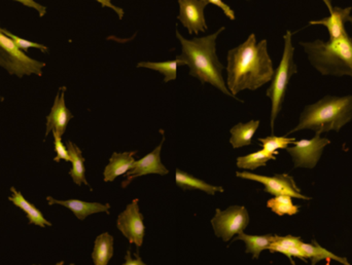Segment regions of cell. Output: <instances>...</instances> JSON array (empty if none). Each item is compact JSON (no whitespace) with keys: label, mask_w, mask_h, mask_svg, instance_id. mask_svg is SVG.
I'll return each mask as SVG.
<instances>
[{"label":"cell","mask_w":352,"mask_h":265,"mask_svg":"<svg viewBox=\"0 0 352 265\" xmlns=\"http://www.w3.org/2000/svg\"><path fill=\"white\" fill-rule=\"evenodd\" d=\"M227 87L235 98L244 90L256 91L274 76L272 60L268 53L267 41L256 43L250 34L245 43L228 53Z\"/></svg>","instance_id":"1"},{"label":"cell","mask_w":352,"mask_h":265,"mask_svg":"<svg viewBox=\"0 0 352 265\" xmlns=\"http://www.w3.org/2000/svg\"><path fill=\"white\" fill-rule=\"evenodd\" d=\"M223 29L225 27H221L208 36L195 37L188 41L176 28V37L182 47V55L178 56L177 59L180 60L182 65L188 66L190 76L198 78L202 84H212L223 94L233 97L223 80V66L217 55V39Z\"/></svg>","instance_id":"2"},{"label":"cell","mask_w":352,"mask_h":265,"mask_svg":"<svg viewBox=\"0 0 352 265\" xmlns=\"http://www.w3.org/2000/svg\"><path fill=\"white\" fill-rule=\"evenodd\" d=\"M352 119V95L345 97H326L316 104L304 109L299 124L292 132L312 130L316 132H339Z\"/></svg>","instance_id":"3"},{"label":"cell","mask_w":352,"mask_h":265,"mask_svg":"<svg viewBox=\"0 0 352 265\" xmlns=\"http://www.w3.org/2000/svg\"><path fill=\"white\" fill-rule=\"evenodd\" d=\"M310 63L322 76L352 78V36L349 33L340 38L329 41L301 43Z\"/></svg>","instance_id":"4"},{"label":"cell","mask_w":352,"mask_h":265,"mask_svg":"<svg viewBox=\"0 0 352 265\" xmlns=\"http://www.w3.org/2000/svg\"><path fill=\"white\" fill-rule=\"evenodd\" d=\"M292 37L293 34L291 31H287V34L285 35V51H283V59L276 71H274L272 84L267 91V96L271 99V103H272V109H271V131L272 132H274L277 115L280 113L283 101H285L289 80L294 74L297 73V65L294 61L295 49L292 43Z\"/></svg>","instance_id":"5"},{"label":"cell","mask_w":352,"mask_h":265,"mask_svg":"<svg viewBox=\"0 0 352 265\" xmlns=\"http://www.w3.org/2000/svg\"><path fill=\"white\" fill-rule=\"evenodd\" d=\"M0 66L10 76L23 78L24 76H43L45 64L29 58L25 51H21L12 38L2 31L0 27Z\"/></svg>","instance_id":"6"},{"label":"cell","mask_w":352,"mask_h":265,"mask_svg":"<svg viewBox=\"0 0 352 265\" xmlns=\"http://www.w3.org/2000/svg\"><path fill=\"white\" fill-rule=\"evenodd\" d=\"M248 223L250 215L245 207L242 206H231L223 211L217 209L211 220L215 235L223 242H229L234 235L243 233Z\"/></svg>","instance_id":"7"},{"label":"cell","mask_w":352,"mask_h":265,"mask_svg":"<svg viewBox=\"0 0 352 265\" xmlns=\"http://www.w3.org/2000/svg\"><path fill=\"white\" fill-rule=\"evenodd\" d=\"M330 143V140L322 138L320 132H316L314 138L295 141L294 146L287 147V151L293 159L296 168L314 169L322 157L327 145Z\"/></svg>","instance_id":"8"},{"label":"cell","mask_w":352,"mask_h":265,"mask_svg":"<svg viewBox=\"0 0 352 265\" xmlns=\"http://www.w3.org/2000/svg\"><path fill=\"white\" fill-rule=\"evenodd\" d=\"M236 176L242 179L262 183L265 186V192L272 196H289L300 200H311L309 196L301 194V189L298 187L294 178L287 174H276L272 177H267V176L258 175L250 172H237Z\"/></svg>","instance_id":"9"},{"label":"cell","mask_w":352,"mask_h":265,"mask_svg":"<svg viewBox=\"0 0 352 265\" xmlns=\"http://www.w3.org/2000/svg\"><path fill=\"white\" fill-rule=\"evenodd\" d=\"M140 200L135 198L131 204L128 205L124 212L118 216L117 227L123 233L124 237L134 244L136 247H142L144 244L146 227H144V215L140 213Z\"/></svg>","instance_id":"10"},{"label":"cell","mask_w":352,"mask_h":265,"mask_svg":"<svg viewBox=\"0 0 352 265\" xmlns=\"http://www.w3.org/2000/svg\"><path fill=\"white\" fill-rule=\"evenodd\" d=\"M164 140L165 137L164 134H163V139L161 141L160 145L157 146L154 151L148 153L146 157L140 159V161H135L133 168L126 173L125 180L122 183V186L124 188L127 187L135 178L150 175V174L167 175L169 173L168 169L163 165L162 161H161V151H162Z\"/></svg>","instance_id":"11"},{"label":"cell","mask_w":352,"mask_h":265,"mask_svg":"<svg viewBox=\"0 0 352 265\" xmlns=\"http://www.w3.org/2000/svg\"><path fill=\"white\" fill-rule=\"evenodd\" d=\"M179 3V14L177 19L188 30V33L204 32L207 29L206 21L204 18V8L208 1L207 0H178Z\"/></svg>","instance_id":"12"},{"label":"cell","mask_w":352,"mask_h":265,"mask_svg":"<svg viewBox=\"0 0 352 265\" xmlns=\"http://www.w3.org/2000/svg\"><path fill=\"white\" fill-rule=\"evenodd\" d=\"M65 91L66 88L60 89V92L56 96L51 113L47 117L45 136H47L50 132H56L59 136H63L67 129L68 123L74 117L69 109L66 107Z\"/></svg>","instance_id":"13"},{"label":"cell","mask_w":352,"mask_h":265,"mask_svg":"<svg viewBox=\"0 0 352 265\" xmlns=\"http://www.w3.org/2000/svg\"><path fill=\"white\" fill-rule=\"evenodd\" d=\"M47 200L50 206L60 205V206L69 209L76 215V218L80 220H85L87 217L97 214V213L109 214V210H111V205L100 204V203H89L80 200H56L53 196H47Z\"/></svg>","instance_id":"14"},{"label":"cell","mask_w":352,"mask_h":265,"mask_svg":"<svg viewBox=\"0 0 352 265\" xmlns=\"http://www.w3.org/2000/svg\"><path fill=\"white\" fill-rule=\"evenodd\" d=\"M136 151L132 152H115L109 159V165L105 167L103 178L105 182H113L116 178L129 172L133 168Z\"/></svg>","instance_id":"15"},{"label":"cell","mask_w":352,"mask_h":265,"mask_svg":"<svg viewBox=\"0 0 352 265\" xmlns=\"http://www.w3.org/2000/svg\"><path fill=\"white\" fill-rule=\"evenodd\" d=\"M10 190H12V196H10L8 200L14 206L20 208L23 212L26 213L27 218H28L30 224H35L41 227H52V223L43 217V213L34 205L30 204L20 192L16 190L14 187L10 188Z\"/></svg>","instance_id":"16"},{"label":"cell","mask_w":352,"mask_h":265,"mask_svg":"<svg viewBox=\"0 0 352 265\" xmlns=\"http://www.w3.org/2000/svg\"><path fill=\"white\" fill-rule=\"evenodd\" d=\"M175 182L178 187L184 190H201L210 196H214L217 192H223V188L221 186L207 183L204 180L194 177L179 169H176L175 171Z\"/></svg>","instance_id":"17"},{"label":"cell","mask_w":352,"mask_h":265,"mask_svg":"<svg viewBox=\"0 0 352 265\" xmlns=\"http://www.w3.org/2000/svg\"><path fill=\"white\" fill-rule=\"evenodd\" d=\"M351 10V8H344L339 16H328L322 20L311 21L309 22V25H322L328 28L330 39L340 38L347 34L345 23L352 22Z\"/></svg>","instance_id":"18"},{"label":"cell","mask_w":352,"mask_h":265,"mask_svg":"<svg viewBox=\"0 0 352 265\" xmlns=\"http://www.w3.org/2000/svg\"><path fill=\"white\" fill-rule=\"evenodd\" d=\"M300 247H301V249L303 250L304 253H305L306 258L311 260L312 265L318 264V262H322V260H327V262H330L331 260H335V262H338L339 264L345 265L351 264L346 258L337 256L336 254L324 249L316 240H314L311 244L301 242V243H300Z\"/></svg>","instance_id":"19"},{"label":"cell","mask_w":352,"mask_h":265,"mask_svg":"<svg viewBox=\"0 0 352 265\" xmlns=\"http://www.w3.org/2000/svg\"><path fill=\"white\" fill-rule=\"evenodd\" d=\"M68 152H69L70 161L72 163V170L69 171L70 177L74 180L76 185L86 184L89 185L86 179V169H85V157H82V150L78 145L72 143V141L67 142Z\"/></svg>","instance_id":"20"},{"label":"cell","mask_w":352,"mask_h":265,"mask_svg":"<svg viewBox=\"0 0 352 265\" xmlns=\"http://www.w3.org/2000/svg\"><path fill=\"white\" fill-rule=\"evenodd\" d=\"M260 127V121H250L246 124H237L231 129V143L233 148L248 146L252 144V137Z\"/></svg>","instance_id":"21"},{"label":"cell","mask_w":352,"mask_h":265,"mask_svg":"<svg viewBox=\"0 0 352 265\" xmlns=\"http://www.w3.org/2000/svg\"><path fill=\"white\" fill-rule=\"evenodd\" d=\"M113 256V238L109 233L98 235L95 240L92 260L95 265H107Z\"/></svg>","instance_id":"22"},{"label":"cell","mask_w":352,"mask_h":265,"mask_svg":"<svg viewBox=\"0 0 352 265\" xmlns=\"http://www.w3.org/2000/svg\"><path fill=\"white\" fill-rule=\"evenodd\" d=\"M236 240L243 241L246 245V253L252 254V258L258 260L264 250H269L271 244L274 241V235H250L241 233Z\"/></svg>","instance_id":"23"},{"label":"cell","mask_w":352,"mask_h":265,"mask_svg":"<svg viewBox=\"0 0 352 265\" xmlns=\"http://www.w3.org/2000/svg\"><path fill=\"white\" fill-rule=\"evenodd\" d=\"M271 159H276V157L273 153L262 149V150L256 151V152L250 153L245 157H240L237 159V165L240 169L254 170L260 167H264Z\"/></svg>","instance_id":"24"},{"label":"cell","mask_w":352,"mask_h":265,"mask_svg":"<svg viewBox=\"0 0 352 265\" xmlns=\"http://www.w3.org/2000/svg\"><path fill=\"white\" fill-rule=\"evenodd\" d=\"M178 65H182L179 59L167 62H140V63H138V67L156 70V71L160 72L165 76V82H169L171 80H175L176 76H177Z\"/></svg>","instance_id":"25"},{"label":"cell","mask_w":352,"mask_h":265,"mask_svg":"<svg viewBox=\"0 0 352 265\" xmlns=\"http://www.w3.org/2000/svg\"><path fill=\"white\" fill-rule=\"evenodd\" d=\"M267 207L278 216H283V215L293 216L299 213V207L294 205L292 196H275V198L267 202Z\"/></svg>","instance_id":"26"},{"label":"cell","mask_w":352,"mask_h":265,"mask_svg":"<svg viewBox=\"0 0 352 265\" xmlns=\"http://www.w3.org/2000/svg\"><path fill=\"white\" fill-rule=\"evenodd\" d=\"M258 141L262 143L263 149L276 155L278 149H287L289 145L295 142L296 139L289 138L287 136L276 137L272 135L266 138H260Z\"/></svg>","instance_id":"27"},{"label":"cell","mask_w":352,"mask_h":265,"mask_svg":"<svg viewBox=\"0 0 352 265\" xmlns=\"http://www.w3.org/2000/svg\"><path fill=\"white\" fill-rule=\"evenodd\" d=\"M2 31H3V33H6L8 36H10L12 41H14V43H16V47H18L21 51H27L29 49H41L43 53H47V51H49V47L41 45V43H33V41H27V39L21 38V37L12 34L10 31L6 30V29L3 28H2Z\"/></svg>","instance_id":"28"},{"label":"cell","mask_w":352,"mask_h":265,"mask_svg":"<svg viewBox=\"0 0 352 265\" xmlns=\"http://www.w3.org/2000/svg\"><path fill=\"white\" fill-rule=\"evenodd\" d=\"M54 141H55V151L57 153V157L54 159L55 161H60L64 159L65 161H70L69 152H68L67 146L62 143L61 136L56 132H53Z\"/></svg>","instance_id":"29"},{"label":"cell","mask_w":352,"mask_h":265,"mask_svg":"<svg viewBox=\"0 0 352 265\" xmlns=\"http://www.w3.org/2000/svg\"><path fill=\"white\" fill-rule=\"evenodd\" d=\"M274 242L285 246V247H294V246H299L301 243V238L294 237V235H287V237H278L274 235Z\"/></svg>","instance_id":"30"},{"label":"cell","mask_w":352,"mask_h":265,"mask_svg":"<svg viewBox=\"0 0 352 265\" xmlns=\"http://www.w3.org/2000/svg\"><path fill=\"white\" fill-rule=\"evenodd\" d=\"M207 1H208V3L214 4L217 8H221L223 12H225L226 16H227L230 20H235V12H234V10H232L228 4H226L223 0H207Z\"/></svg>","instance_id":"31"},{"label":"cell","mask_w":352,"mask_h":265,"mask_svg":"<svg viewBox=\"0 0 352 265\" xmlns=\"http://www.w3.org/2000/svg\"><path fill=\"white\" fill-rule=\"evenodd\" d=\"M14 1L21 2V3L28 6V8H35V10L38 12L39 16H43L45 14H47V8H45V6L37 3V2H35L34 0H14Z\"/></svg>","instance_id":"32"},{"label":"cell","mask_w":352,"mask_h":265,"mask_svg":"<svg viewBox=\"0 0 352 265\" xmlns=\"http://www.w3.org/2000/svg\"><path fill=\"white\" fill-rule=\"evenodd\" d=\"M125 265H142L146 264L144 262H142V258L138 254H136L135 257H133L131 254V251L127 252V255L125 257Z\"/></svg>","instance_id":"33"},{"label":"cell","mask_w":352,"mask_h":265,"mask_svg":"<svg viewBox=\"0 0 352 265\" xmlns=\"http://www.w3.org/2000/svg\"><path fill=\"white\" fill-rule=\"evenodd\" d=\"M99 3L102 4L103 6H107V8H111V10H115L117 12L118 16H120V19H123L124 16V10L123 8H118L115 4L111 3V0H96Z\"/></svg>","instance_id":"34"},{"label":"cell","mask_w":352,"mask_h":265,"mask_svg":"<svg viewBox=\"0 0 352 265\" xmlns=\"http://www.w3.org/2000/svg\"><path fill=\"white\" fill-rule=\"evenodd\" d=\"M352 23V22H351Z\"/></svg>","instance_id":"35"}]
</instances>
